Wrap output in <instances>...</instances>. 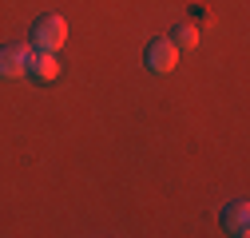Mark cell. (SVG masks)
Wrapping results in <instances>:
<instances>
[{"instance_id": "obj_1", "label": "cell", "mask_w": 250, "mask_h": 238, "mask_svg": "<svg viewBox=\"0 0 250 238\" xmlns=\"http://www.w3.org/2000/svg\"><path fill=\"white\" fill-rule=\"evenodd\" d=\"M68 44V20L64 16H56V12H44L32 28V48L40 52H60Z\"/></svg>"}, {"instance_id": "obj_2", "label": "cell", "mask_w": 250, "mask_h": 238, "mask_svg": "<svg viewBox=\"0 0 250 238\" xmlns=\"http://www.w3.org/2000/svg\"><path fill=\"white\" fill-rule=\"evenodd\" d=\"M143 64H147V72H155V76H167V72H175V64H179V48H175L171 40H151L147 52H143Z\"/></svg>"}, {"instance_id": "obj_3", "label": "cell", "mask_w": 250, "mask_h": 238, "mask_svg": "<svg viewBox=\"0 0 250 238\" xmlns=\"http://www.w3.org/2000/svg\"><path fill=\"white\" fill-rule=\"evenodd\" d=\"M28 56H32V44H4L0 48V79L28 76Z\"/></svg>"}, {"instance_id": "obj_4", "label": "cell", "mask_w": 250, "mask_h": 238, "mask_svg": "<svg viewBox=\"0 0 250 238\" xmlns=\"http://www.w3.org/2000/svg\"><path fill=\"white\" fill-rule=\"evenodd\" d=\"M223 230L234 234V238L250 234V202L246 198H234L230 206H223Z\"/></svg>"}, {"instance_id": "obj_5", "label": "cell", "mask_w": 250, "mask_h": 238, "mask_svg": "<svg viewBox=\"0 0 250 238\" xmlns=\"http://www.w3.org/2000/svg\"><path fill=\"white\" fill-rule=\"evenodd\" d=\"M28 76H36L40 83H52V79L60 76L56 52H40V48H32V56H28Z\"/></svg>"}, {"instance_id": "obj_6", "label": "cell", "mask_w": 250, "mask_h": 238, "mask_svg": "<svg viewBox=\"0 0 250 238\" xmlns=\"http://www.w3.org/2000/svg\"><path fill=\"white\" fill-rule=\"evenodd\" d=\"M167 40H171L175 48H195V44H199V28H195V24H179Z\"/></svg>"}]
</instances>
